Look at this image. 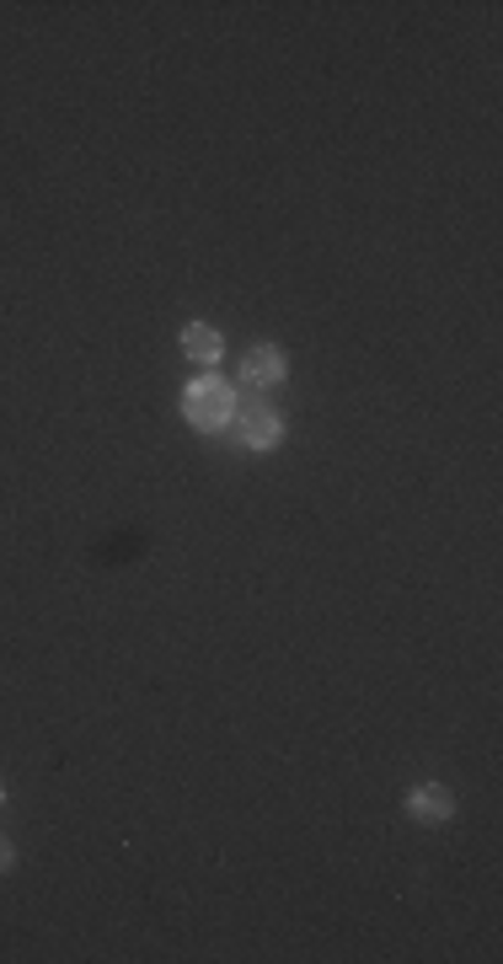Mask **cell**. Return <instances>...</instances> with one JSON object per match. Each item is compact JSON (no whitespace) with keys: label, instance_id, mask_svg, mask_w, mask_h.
<instances>
[{"label":"cell","instance_id":"cell-3","mask_svg":"<svg viewBox=\"0 0 503 964\" xmlns=\"http://www.w3.org/2000/svg\"><path fill=\"white\" fill-rule=\"evenodd\" d=\"M284 370H290V364H284V349H279V343H258V349L241 360V381H247V386H279Z\"/></svg>","mask_w":503,"mask_h":964},{"label":"cell","instance_id":"cell-5","mask_svg":"<svg viewBox=\"0 0 503 964\" xmlns=\"http://www.w3.org/2000/svg\"><path fill=\"white\" fill-rule=\"evenodd\" d=\"M182 354L199 360V364H220L225 343H220V332L209 328V322H188V328H182Z\"/></svg>","mask_w":503,"mask_h":964},{"label":"cell","instance_id":"cell-2","mask_svg":"<svg viewBox=\"0 0 503 964\" xmlns=\"http://www.w3.org/2000/svg\"><path fill=\"white\" fill-rule=\"evenodd\" d=\"M237 434L247 451H273L279 440H284V419L268 408V402H237Z\"/></svg>","mask_w":503,"mask_h":964},{"label":"cell","instance_id":"cell-6","mask_svg":"<svg viewBox=\"0 0 503 964\" xmlns=\"http://www.w3.org/2000/svg\"><path fill=\"white\" fill-rule=\"evenodd\" d=\"M11 863H17V852H11V842H6V836H0V874H6V868H11Z\"/></svg>","mask_w":503,"mask_h":964},{"label":"cell","instance_id":"cell-7","mask_svg":"<svg viewBox=\"0 0 503 964\" xmlns=\"http://www.w3.org/2000/svg\"><path fill=\"white\" fill-rule=\"evenodd\" d=\"M0 799H6V787H0Z\"/></svg>","mask_w":503,"mask_h":964},{"label":"cell","instance_id":"cell-1","mask_svg":"<svg viewBox=\"0 0 503 964\" xmlns=\"http://www.w3.org/2000/svg\"><path fill=\"white\" fill-rule=\"evenodd\" d=\"M182 413H188V423H193V429L220 434L225 423L237 419V386H231V381H220V375H199V381L182 392Z\"/></svg>","mask_w":503,"mask_h":964},{"label":"cell","instance_id":"cell-4","mask_svg":"<svg viewBox=\"0 0 503 964\" xmlns=\"http://www.w3.org/2000/svg\"><path fill=\"white\" fill-rule=\"evenodd\" d=\"M408 814H413V820H423V825H444V820L455 814V799H450L440 783H423V787H413V793H408Z\"/></svg>","mask_w":503,"mask_h":964}]
</instances>
